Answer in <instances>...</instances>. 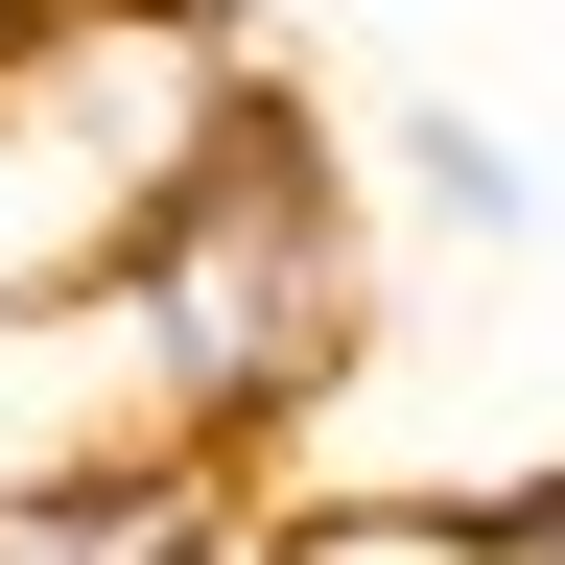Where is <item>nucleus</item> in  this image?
<instances>
[{"label": "nucleus", "instance_id": "6", "mask_svg": "<svg viewBox=\"0 0 565 565\" xmlns=\"http://www.w3.org/2000/svg\"><path fill=\"white\" fill-rule=\"evenodd\" d=\"M24 24H47V0H0V47H24Z\"/></svg>", "mask_w": 565, "mask_h": 565}, {"label": "nucleus", "instance_id": "3", "mask_svg": "<svg viewBox=\"0 0 565 565\" xmlns=\"http://www.w3.org/2000/svg\"><path fill=\"white\" fill-rule=\"evenodd\" d=\"M118 448H189L166 377H141V330H118V282H24V307H0V494L118 471Z\"/></svg>", "mask_w": 565, "mask_h": 565}, {"label": "nucleus", "instance_id": "4", "mask_svg": "<svg viewBox=\"0 0 565 565\" xmlns=\"http://www.w3.org/2000/svg\"><path fill=\"white\" fill-rule=\"evenodd\" d=\"M236 565H471V519H448V471H330V494H259Z\"/></svg>", "mask_w": 565, "mask_h": 565}, {"label": "nucleus", "instance_id": "2", "mask_svg": "<svg viewBox=\"0 0 565 565\" xmlns=\"http://www.w3.org/2000/svg\"><path fill=\"white\" fill-rule=\"evenodd\" d=\"M236 95H259V47L212 24V0H47V24L0 47V307H24V282H95L118 212Z\"/></svg>", "mask_w": 565, "mask_h": 565}, {"label": "nucleus", "instance_id": "5", "mask_svg": "<svg viewBox=\"0 0 565 565\" xmlns=\"http://www.w3.org/2000/svg\"><path fill=\"white\" fill-rule=\"evenodd\" d=\"M401 189L448 212V236H542V166H519V141H494V118H448V95L401 118Z\"/></svg>", "mask_w": 565, "mask_h": 565}, {"label": "nucleus", "instance_id": "1", "mask_svg": "<svg viewBox=\"0 0 565 565\" xmlns=\"http://www.w3.org/2000/svg\"><path fill=\"white\" fill-rule=\"evenodd\" d=\"M95 282H118L141 377H166V424H189V448H236V471L307 448V424L353 401V353H377V212H353L330 118L282 95V71H259V95L212 118L141 212H118Z\"/></svg>", "mask_w": 565, "mask_h": 565}]
</instances>
